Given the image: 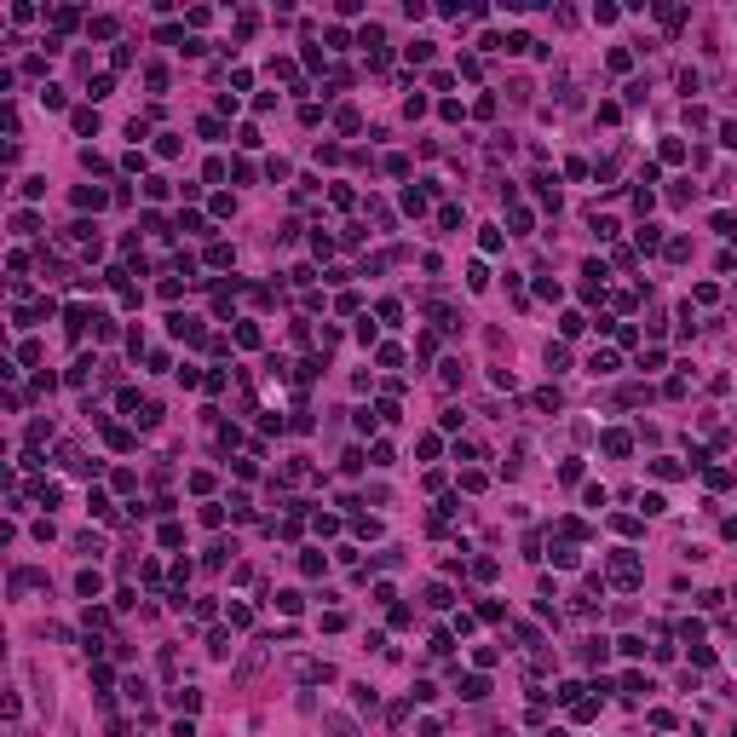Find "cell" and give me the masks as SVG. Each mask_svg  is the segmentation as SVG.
Returning <instances> with one entry per match:
<instances>
[{
	"label": "cell",
	"mask_w": 737,
	"mask_h": 737,
	"mask_svg": "<svg viewBox=\"0 0 737 737\" xmlns=\"http://www.w3.org/2000/svg\"><path fill=\"white\" fill-rule=\"evenodd\" d=\"M611 582L616 587H640V559H634V553H616L611 559Z\"/></svg>",
	"instance_id": "1"
},
{
	"label": "cell",
	"mask_w": 737,
	"mask_h": 737,
	"mask_svg": "<svg viewBox=\"0 0 737 737\" xmlns=\"http://www.w3.org/2000/svg\"><path fill=\"white\" fill-rule=\"evenodd\" d=\"M587 369H594V374H611V369H616V352H594V363H587Z\"/></svg>",
	"instance_id": "2"
},
{
	"label": "cell",
	"mask_w": 737,
	"mask_h": 737,
	"mask_svg": "<svg viewBox=\"0 0 737 737\" xmlns=\"http://www.w3.org/2000/svg\"><path fill=\"white\" fill-rule=\"evenodd\" d=\"M605 450H611V455H628V432H605Z\"/></svg>",
	"instance_id": "3"
},
{
	"label": "cell",
	"mask_w": 737,
	"mask_h": 737,
	"mask_svg": "<svg viewBox=\"0 0 737 737\" xmlns=\"http://www.w3.org/2000/svg\"><path fill=\"white\" fill-rule=\"evenodd\" d=\"M714 231H720V236H731V242H737V219H731V214H720V219H714Z\"/></svg>",
	"instance_id": "4"
},
{
	"label": "cell",
	"mask_w": 737,
	"mask_h": 737,
	"mask_svg": "<svg viewBox=\"0 0 737 737\" xmlns=\"http://www.w3.org/2000/svg\"><path fill=\"white\" fill-rule=\"evenodd\" d=\"M329 731H334V737H357V731H352V720H340V714L329 720Z\"/></svg>",
	"instance_id": "5"
}]
</instances>
